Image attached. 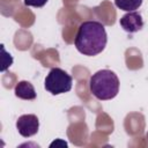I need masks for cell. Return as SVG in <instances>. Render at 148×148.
Returning <instances> with one entry per match:
<instances>
[{"label":"cell","mask_w":148,"mask_h":148,"mask_svg":"<svg viewBox=\"0 0 148 148\" xmlns=\"http://www.w3.org/2000/svg\"><path fill=\"white\" fill-rule=\"evenodd\" d=\"M108 42L105 27L97 21H84L79 25L75 36V47L84 56H97L101 53Z\"/></svg>","instance_id":"obj_1"},{"label":"cell","mask_w":148,"mask_h":148,"mask_svg":"<svg viewBox=\"0 0 148 148\" xmlns=\"http://www.w3.org/2000/svg\"><path fill=\"white\" fill-rule=\"evenodd\" d=\"M114 5L125 12H134L142 5V0H114Z\"/></svg>","instance_id":"obj_7"},{"label":"cell","mask_w":148,"mask_h":148,"mask_svg":"<svg viewBox=\"0 0 148 148\" xmlns=\"http://www.w3.org/2000/svg\"><path fill=\"white\" fill-rule=\"evenodd\" d=\"M90 92L101 101L112 99L119 91V79L117 74L110 69H101L90 76Z\"/></svg>","instance_id":"obj_2"},{"label":"cell","mask_w":148,"mask_h":148,"mask_svg":"<svg viewBox=\"0 0 148 148\" xmlns=\"http://www.w3.org/2000/svg\"><path fill=\"white\" fill-rule=\"evenodd\" d=\"M24 5L28 6V7H36V8H39V7H43L47 0H23Z\"/></svg>","instance_id":"obj_9"},{"label":"cell","mask_w":148,"mask_h":148,"mask_svg":"<svg viewBox=\"0 0 148 148\" xmlns=\"http://www.w3.org/2000/svg\"><path fill=\"white\" fill-rule=\"evenodd\" d=\"M14 92H15V96L21 99L31 101V99L36 98V90L29 81L23 80V81H20L18 83H16Z\"/></svg>","instance_id":"obj_6"},{"label":"cell","mask_w":148,"mask_h":148,"mask_svg":"<svg viewBox=\"0 0 148 148\" xmlns=\"http://www.w3.org/2000/svg\"><path fill=\"white\" fill-rule=\"evenodd\" d=\"M16 128L23 138H30L37 134L39 128V120L36 114H23L16 120Z\"/></svg>","instance_id":"obj_4"},{"label":"cell","mask_w":148,"mask_h":148,"mask_svg":"<svg viewBox=\"0 0 148 148\" xmlns=\"http://www.w3.org/2000/svg\"><path fill=\"white\" fill-rule=\"evenodd\" d=\"M1 53H2V61H1V62H2V66H1V72H5L8 67L12 66V64H13V57H12L9 53L6 52L3 44H1Z\"/></svg>","instance_id":"obj_8"},{"label":"cell","mask_w":148,"mask_h":148,"mask_svg":"<svg viewBox=\"0 0 148 148\" xmlns=\"http://www.w3.org/2000/svg\"><path fill=\"white\" fill-rule=\"evenodd\" d=\"M119 24L126 32L133 34L142 29L143 20H142L141 14L134 10V12H128L127 14L123 15L121 18L119 20Z\"/></svg>","instance_id":"obj_5"},{"label":"cell","mask_w":148,"mask_h":148,"mask_svg":"<svg viewBox=\"0 0 148 148\" xmlns=\"http://www.w3.org/2000/svg\"><path fill=\"white\" fill-rule=\"evenodd\" d=\"M72 76L59 67L52 68L45 77L44 87L52 95H60L72 89Z\"/></svg>","instance_id":"obj_3"}]
</instances>
